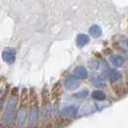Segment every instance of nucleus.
I'll return each mask as SVG.
<instances>
[{
	"label": "nucleus",
	"instance_id": "nucleus-1",
	"mask_svg": "<svg viewBox=\"0 0 128 128\" xmlns=\"http://www.w3.org/2000/svg\"><path fill=\"white\" fill-rule=\"evenodd\" d=\"M62 92V87H61V84L57 83L54 85L53 89L51 90V97L52 98H56V97H59L60 94Z\"/></svg>",
	"mask_w": 128,
	"mask_h": 128
}]
</instances>
